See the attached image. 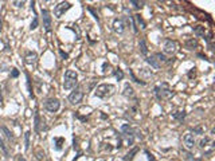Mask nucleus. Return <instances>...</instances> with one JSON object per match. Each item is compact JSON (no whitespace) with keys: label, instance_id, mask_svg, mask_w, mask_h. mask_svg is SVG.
<instances>
[{"label":"nucleus","instance_id":"obj_32","mask_svg":"<svg viewBox=\"0 0 215 161\" xmlns=\"http://www.w3.org/2000/svg\"><path fill=\"white\" fill-rule=\"evenodd\" d=\"M156 56L159 58V61H160V62H165V61H167V59H165V56H164V54L158 52V54H156Z\"/></svg>","mask_w":215,"mask_h":161},{"label":"nucleus","instance_id":"obj_33","mask_svg":"<svg viewBox=\"0 0 215 161\" xmlns=\"http://www.w3.org/2000/svg\"><path fill=\"white\" fill-rule=\"evenodd\" d=\"M194 133H196V134H203L204 133V129L203 128H196V129H194Z\"/></svg>","mask_w":215,"mask_h":161},{"label":"nucleus","instance_id":"obj_26","mask_svg":"<svg viewBox=\"0 0 215 161\" xmlns=\"http://www.w3.org/2000/svg\"><path fill=\"white\" fill-rule=\"evenodd\" d=\"M114 75L118 80H122V78H124V73H122V70H120V69H117L114 71Z\"/></svg>","mask_w":215,"mask_h":161},{"label":"nucleus","instance_id":"obj_7","mask_svg":"<svg viewBox=\"0 0 215 161\" xmlns=\"http://www.w3.org/2000/svg\"><path fill=\"white\" fill-rule=\"evenodd\" d=\"M176 51H178V43L175 42V40H171V39L165 40L164 46H163V52L167 54V55H173Z\"/></svg>","mask_w":215,"mask_h":161},{"label":"nucleus","instance_id":"obj_11","mask_svg":"<svg viewBox=\"0 0 215 161\" xmlns=\"http://www.w3.org/2000/svg\"><path fill=\"white\" fill-rule=\"evenodd\" d=\"M183 144H184V146L187 148L188 150L194 149V146H195V138H194V136H192L191 133H187L186 136L183 137Z\"/></svg>","mask_w":215,"mask_h":161},{"label":"nucleus","instance_id":"obj_13","mask_svg":"<svg viewBox=\"0 0 215 161\" xmlns=\"http://www.w3.org/2000/svg\"><path fill=\"white\" fill-rule=\"evenodd\" d=\"M133 24H134V32H137L138 28H137V26H140V28L141 30H144L145 28V22L142 20V17L138 15V13H136V15L133 16Z\"/></svg>","mask_w":215,"mask_h":161},{"label":"nucleus","instance_id":"obj_14","mask_svg":"<svg viewBox=\"0 0 215 161\" xmlns=\"http://www.w3.org/2000/svg\"><path fill=\"white\" fill-rule=\"evenodd\" d=\"M37 59H38V55L35 52H28L26 55V63L27 65H35L37 63Z\"/></svg>","mask_w":215,"mask_h":161},{"label":"nucleus","instance_id":"obj_30","mask_svg":"<svg viewBox=\"0 0 215 161\" xmlns=\"http://www.w3.org/2000/svg\"><path fill=\"white\" fill-rule=\"evenodd\" d=\"M186 44H187V47L191 50V47L196 46V40H195V39H190V40H187V43H186Z\"/></svg>","mask_w":215,"mask_h":161},{"label":"nucleus","instance_id":"obj_17","mask_svg":"<svg viewBox=\"0 0 215 161\" xmlns=\"http://www.w3.org/2000/svg\"><path fill=\"white\" fill-rule=\"evenodd\" d=\"M199 145H200V148H207L208 145H212V140H211V137H204V138H202Z\"/></svg>","mask_w":215,"mask_h":161},{"label":"nucleus","instance_id":"obj_18","mask_svg":"<svg viewBox=\"0 0 215 161\" xmlns=\"http://www.w3.org/2000/svg\"><path fill=\"white\" fill-rule=\"evenodd\" d=\"M30 137H31V132L27 130L24 133V149L28 150L30 149Z\"/></svg>","mask_w":215,"mask_h":161},{"label":"nucleus","instance_id":"obj_34","mask_svg":"<svg viewBox=\"0 0 215 161\" xmlns=\"http://www.w3.org/2000/svg\"><path fill=\"white\" fill-rule=\"evenodd\" d=\"M18 75H19V71H18V69H12V73H11V77L12 78H16Z\"/></svg>","mask_w":215,"mask_h":161},{"label":"nucleus","instance_id":"obj_40","mask_svg":"<svg viewBox=\"0 0 215 161\" xmlns=\"http://www.w3.org/2000/svg\"><path fill=\"white\" fill-rule=\"evenodd\" d=\"M3 101V97H2V90H0V102Z\"/></svg>","mask_w":215,"mask_h":161},{"label":"nucleus","instance_id":"obj_8","mask_svg":"<svg viewBox=\"0 0 215 161\" xmlns=\"http://www.w3.org/2000/svg\"><path fill=\"white\" fill-rule=\"evenodd\" d=\"M82 98H83L82 90H81V89H75V90L69 95V101H70V104L77 105V104H79V102L82 101Z\"/></svg>","mask_w":215,"mask_h":161},{"label":"nucleus","instance_id":"obj_31","mask_svg":"<svg viewBox=\"0 0 215 161\" xmlns=\"http://www.w3.org/2000/svg\"><path fill=\"white\" fill-rule=\"evenodd\" d=\"M195 31H196V34H198V35H200V37H204V32H203V30H202V27H200V26L196 27Z\"/></svg>","mask_w":215,"mask_h":161},{"label":"nucleus","instance_id":"obj_20","mask_svg":"<svg viewBox=\"0 0 215 161\" xmlns=\"http://www.w3.org/2000/svg\"><path fill=\"white\" fill-rule=\"evenodd\" d=\"M172 117L175 120H178V121H183V120H184V117H186V111L182 110V111H178V113H173Z\"/></svg>","mask_w":215,"mask_h":161},{"label":"nucleus","instance_id":"obj_15","mask_svg":"<svg viewBox=\"0 0 215 161\" xmlns=\"http://www.w3.org/2000/svg\"><path fill=\"white\" fill-rule=\"evenodd\" d=\"M124 95L125 97H128V98H132V97H134V90H133V87L131 86L129 83H127L125 85V87H124Z\"/></svg>","mask_w":215,"mask_h":161},{"label":"nucleus","instance_id":"obj_27","mask_svg":"<svg viewBox=\"0 0 215 161\" xmlns=\"http://www.w3.org/2000/svg\"><path fill=\"white\" fill-rule=\"evenodd\" d=\"M0 148H2V150L4 152V154H6V156H8V154H10V152H8L7 146H6V144H4V142H3V140H2V138H0Z\"/></svg>","mask_w":215,"mask_h":161},{"label":"nucleus","instance_id":"obj_22","mask_svg":"<svg viewBox=\"0 0 215 161\" xmlns=\"http://www.w3.org/2000/svg\"><path fill=\"white\" fill-rule=\"evenodd\" d=\"M137 152H138V148H133V149H132V150L129 152V153H128V154H127V156H125V157H124V160H125V161H128V160H132V159H133V156L136 154Z\"/></svg>","mask_w":215,"mask_h":161},{"label":"nucleus","instance_id":"obj_10","mask_svg":"<svg viewBox=\"0 0 215 161\" xmlns=\"http://www.w3.org/2000/svg\"><path fill=\"white\" fill-rule=\"evenodd\" d=\"M113 30H114V32L116 34H124V31H125V23H124V20L122 19H118V17H116V19L113 20Z\"/></svg>","mask_w":215,"mask_h":161},{"label":"nucleus","instance_id":"obj_5","mask_svg":"<svg viewBox=\"0 0 215 161\" xmlns=\"http://www.w3.org/2000/svg\"><path fill=\"white\" fill-rule=\"evenodd\" d=\"M71 8V3H69V2H62V3H59L58 6H55V8H54V15H55V17H62L65 15V13L69 11Z\"/></svg>","mask_w":215,"mask_h":161},{"label":"nucleus","instance_id":"obj_23","mask_svg":"<svg viewBox=\"0 0 215 161\" xmlns=\"http://www.w3.org/2000/svg\"><path fill=\"white\" fill-rule=\"evenodd\" d=\"M129 3H131L134 8H141V7L145 4L144 2H138V0H131V2H129Z\"/></svg>","mask_w":215,"mask_h":161},{"label":"nucleus","instance_id":"obj_16","mask_svg":"<svg viewBox=\"0 0 215 161\" xmlns=\"http://www.w3.org/2000/svg\"><path fill=\"white\" fill-rule=\"evenodd\" d=\"M0 130H2L3 133H4V136H6L7 137V140H12V138H13V136H12V133L10 132V129H8L7 126H4V125H2V126H0Z\"/></svg>","mask_w":215,"mask_h":161},{"label":"nucleus","instance_id":"obj_9","mask_svg":"<svg viewBox=\"0 0 215 161\" xmlns=\"http://www.w3.org/2000/svg\"><path fill=\"white\" fill-rule=\"evenodd\" d=\"M42 16H43V27L46 30V32H50L51 31V16L50 12L47 10H42Z\"/></svg>","mask_w":215,"mask_h":161},{"label":"nucleus","instance_id":"obj_21","mask_svg":"<svg viewBox=\"0 0 215 161\" xmlns=\"http://www.w3.org/2000/svg\"><path fill=\"white\" fill-rule=\"evenodd\" d=\"M138 47H140V51H141L142 55H147V54H148V48H147V44H145V40L144 39L140 40V44H138Z\"/></svg>","mask_w":215,"mask_h":161},{"label":"nucleus","instance_id":"obj_35","mask_svg":"<svg viewBox=\"0 0 215 161\" xmlns=\"http://www.w3.org/2000/svg\"><path fill=\"white\" fill-rule=\"evenodd\" d=\"M145 154L148 156V160H149V161H155V159H153V156H152V154H151V153H149V152H148V150L145 152Z\"/></svg>","mask_w":215,"mask_h":161},{"label":"nucleus","instance_id":"obj_6","mask_svg":"<svg viewBox=\"0 0 215 161\" xmlns=\"http://www.w3.org/2000/svg\"><path fill=\"white\" fill-rule=\"evenodd\" d=\"M61 107V102L59 100H57V98H48L44 102V109L47 111H50V113H57L58 110H59Z\"/></svg>","mask_w":215,"mask_h":161},{"label":"nucleus","instance_id":"obj_4","mask_svg":"<svg viewBox=\"0 0 215 161\" xmlns=\"http://www.w3.org/2000/svg\"><path fill=\"white\" fill-rule=\"evenodd\" d=\"M121 133H122V136L121 138H125V141H127V145L128 146H132L133 142H134V130L129 126L128 124H124L122 126H121Z\"/></svg>","mask_w":215,"mask_h":161},{"label":"nucleus","instance_id":"obj_24","mask_svg":"<svg viewBox=\"0 0 215 161\" xmlns=\"http://www.w3.org/2000/svg\"><path fill=\"white\" fill-rule=\"evenodd\" d=\"M129 74H131V77H132V79H133V82H136V83H138V85H145L144 80H140V79H137L136 77H134V74H133V71H132V70H129Z\"/></svg>","mask_w":215,"mask_h":161},{"label":"nucleus","instance_id":"obj_37","mask_svg":"<svg viewBox=\"0 0 215 161\" xmlns=\"http://www.w3.org/2000/svg\"><path fill=\"white\" fill-rule=\"evenodd\" d=\"M13 4H15L16 7H22L24 4V2H13Z\"/></svg>","mask_w":215,"mask_h":161},{"label":"nucleus","instance_id":"obj_36","mask_svg":"<svg viewBox=\"0 0 215 161\" xmlns=\"http://www.w3.org/2000/svg\"><path fill=\"white\" fill-rule=\"evenodd\" d=\"M102 67H104V73H106V71L110 69V65L109 63H104V66H102Z\"/></svg>","mask_w":215,"mask_h":161},{"label":"nucleus","instance_id":"obj_3","mask_svg":"<svg viewBox=\"0 0 215 161\" xmlns=\"http://www.w3.org/2000/svg\"><path fill=\"white\" fill-rule=\"evenodd\" d=\"M155 94L158 97V100L161 101V100H168L175 95V91H172L171 89L168 87L167 83H161L160 86H156L155 87Z\"/></svg>","mask_w":215,"mask_h":161},{"label":"nucleus","instance_id":"obj_38","mask_svg":"<svg viewBox=\"0 0 215 161\" xmlns=\"http://www.w3.org/2000/svg\"><path fill=\"white\" fill-rule=\"evenodd\" d=\"M18 161H26L24 157H22V156H19V159H18Z\"/></svg>","mask_w":215,"mask_h":161},{"label":"nucleus","instance_id":"obj_2","mask_svg":"<svg viewBox=\"0 0 215 161\" xmlns=\"http://www.w3.org/2000/svg\"><path fill=\"white\" fill-rule=\"evenodd\" d=\"M78 82V74L74 70H66L65 78H63V89L65 90H71L75 87Z\"/></svg>","mask_w":215,"mask_h":161},{"label":"nucleus","instance_id":"obj_25","mask_svg":"<svg viewBox=\"0 0 215 161\" xmlns=\"http://www.w3.org/2000/svg\"><path fill=\"white\" fill-rule=\"evenodd\" d=\"M39 125H40V117L39 114H35V132H39Z\"/></svg>","mask_w":215,"mask_h":161},{"label":"nucleus","instance_id":"obj_12","mask_svg":"<svg viewBox=\"0 0 215 161\" xmlns=\"http://www.w3.org/2000/svg\"><path fill=\"white\" fill-rule=\"evenodd\" d=\"M147 63L151 65L155 70H159L160 67H161V62L159 61V58L156 56V54H155V55H151V56L147 58Z\"/></svg>","mask_w":215,"mask_h":161},{"label":"nucleus","instance_id":"obj_39","mask_svg":"<svg viewBox=\"0 0 215 161\" xmlns=\"http://www.w3.org/2000/svg\"><path fill=\"white\" fill-rule=\"evenodd\" d=\"M61 54H62V56H63V58H67V54H65L63 51H61Z\"/></svg>","mask_w":215,"mask_h":161},{"label":"nucleus","instance_id":"obj_19","mask_svg":"<svg viewBox=\"0 0 215 161\" xmlns=\"http://www.w3.org/2000/svg\"><path fill=\"white\" fill-rule=\"evenodd\" d=\"M62 144H63V138H55V140H54V145H55L54 149L59 152L62 149Z\"/></svg>","mask_w":215,"mask_h":161},{"label":"nucleus","instance_id":"obj_1","mask_svg":"<svg viewBox=\"0 0 215 161\" xmlns=\"http://www.w3.org/2000/svg\"><path fill=\"white\" fill-rule=\"evenodd\" d=\"M116 91V87L110 83H102L100 86H97L96 91H94V95L98 97V98H102V100H105V98H109L114 94Z\"/></svg>","mask_w":215,"mask_h":161},{"label":"nucleus","instance_id":"obj_29","mask_svg":"<svg viewBox=\"0 0 215 161\" xmlns=\"http://www.w3.org/2000/svg\"><path fill=\"white\" fill-rule=\"evenodd\" d=\"M26 77H27V86H28L30 97H34V93H32V90H31V79H30V75H28V74H26Z\"/></svg>","mask_w":215,"mask_h":161},{"label":"nucleus","instance_id":"obj_28","mask_svg":"<svg viewBox=\"0 0 215 161\" xmlns=\"http://www.w3.org/2000/svg\"><path fill=\"white\" fill-rule=\"evenodd\" d=\"M38 24H39V20H38V16L35 15V16H34V20H32V23H31V27H30V28H31V30H35V28L38 27Z\"/></svg>","mask_w":215,"mask_h":161}]
</instances>
